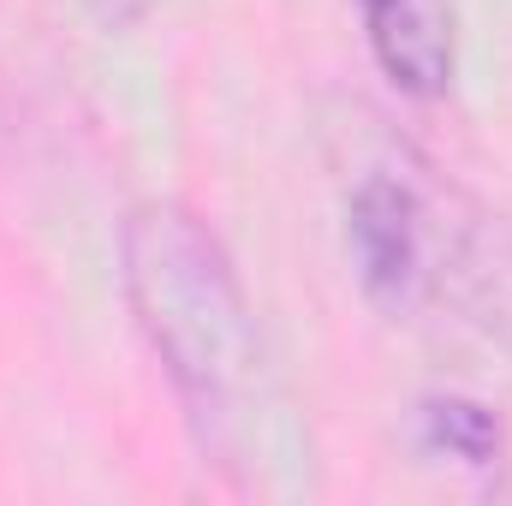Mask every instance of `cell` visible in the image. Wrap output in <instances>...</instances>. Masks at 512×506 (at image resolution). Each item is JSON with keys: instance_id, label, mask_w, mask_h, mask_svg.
Masks as SVG:
<instances>
[{"instance_id": "cell-5", "label": "cell", "mask_w": 512, "mask_h": 506, "mask_svg": "<svg viewBox=\"0 0 512 506\" xmlns=\"http://www.w3.org/2000/svg\"><path fill=\"white\" fill-rule=\"evenodd\" d=\"M90 6H96L108 24H126V18H137V12H143V0H90Z\"/></svg>"}, {"instance_id": "cell-1", "label": "cell", "mask_w": 512, "mask_h": 506, "mask_svg": "<svg viewBox=\"0 0 512 506\" xmlns=\"http://www.w3.org/2000/svg\"><path fill=\"white\" fill-rule=\"evenodd\" d=\"M120 280L131 316L179 387L203 441L227 447L256 399V316L221 239L179 203L137 209L120 233Z\"/></svg>"}, {"instance_id": "cell-2", "label": "cell", "mask_w": 512, "mask_h": 506, "mask_svg": "<svg viewBox=\"0 0 512 506\" xmlns=\"http://www.w3.org/2000/svg\"><path fill=\"white\" fill-rule=\"evenodd\" d=\"M346 251L358 286L382 310H411L423 292V203L411 185L370 173L346 203Z\"/></svg>"}, {"instance_id": "cell-3", "label": "cell", "mask_w": 512, "mask_h": 506, "mask_svg": "<svg viewBox=\"0 0 512 506\" xmlns=\"http://www.w3.org/2000/svg\"><path fill=\"white\" fill-rule=\"evenodd\" d=\"M358 12H364L370 54L399 96L411 102L447 96L459 66V30L447 0H358Z\"/></svg>"}, {"instance_id": "cell-4", "label": "cell", "mask_w": 512, "mask_h": 506, "mask_svg": "<svg viewBox=\"0 0 512 506\" xmlns=\"http://www.w3.org/2000/svg\"><path fill=\"white\" fill-rule=\"evenodd\" d=\"M417 441L429 453H447L459 465H489L501 453V423L489 405L459 399V393H435L417 405Z\"/></svg>"}]
</instances>
